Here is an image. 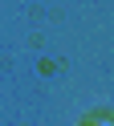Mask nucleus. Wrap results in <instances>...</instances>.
<instances>
[{"instance_id":"f257e3e1","label":"nucleus","mask_w":114,"mask_h":126,"mask_svg":"<svg viewBox=\"0 0 114 126\" xmlns=\"http://www.w3.org/2000/svg\"><path fill=\"white\" fill-rule=\"evenodd\" d=\"M90 126H114V122H90Z\"/></svg>"}]
</instances>
